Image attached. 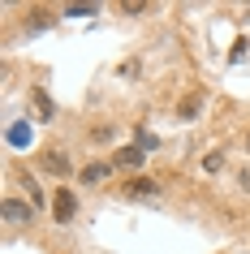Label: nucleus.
<instances>
[{
  "instance_id": "f257e3e1",
  "label": "nucleus",
  "mask_w": 250,
  "mask_h": 254,
  "mask_svg": "<svg viewBox=\"0 0 250 254\" xmlns=\"http://www.w3.org/2000/svg\"><path fill=\"white\" fill-rule=\"evenodd\" d=\"M39 168H43V173H52V177H61V181H65V177L74 173V160H69V155H65L61 147H43V151H39Z\"/></svg>"
},
{
  "instance_id": "f03ea898",
  "label": "nucleus",
  "mask_w": 250,
  "mask_h": 254,
  "mask_svg": "<svg viewBox=\"0 0 250 254\" xmlns=\"http://www.w3.org/2000/svg\"><path fill=\"white\" fill-rule=\"evenodd\" d=\"M0 220L4 224H30L35 220V202H22V198H0Z\"/></svg>"
},
{
  "instance_id": "7ed1b4c3",
  "label": "nucleus",
  "mask_w": 250,
  "mask_h": 254,
  "mask_svg": "<svg viewBox=\"0 0 250 254\" xmlns=\"http://www.w3.org/2000/svg\"><path fill=\"white\" fill-rule=\"evenodd\" d=\"M74 215H78V198H74V190L61 186V190L52 194V220H56V224H69Z\"/></svg>"
},
{
  "instance_id": "20e7f679",
  "label": "nucleus",
  "mask_w": 250,
  "mask_h": 254,
  "mask_svg": "<svg viewBox=\"0 0 250 254\" xmlns=\"http://www.w3.org/2000/svg\"><path fill=\"white\" fill-rule=\"evenodd\" d=\"M112 168H117L112 160H95V164H86V168H82V186H104L108 177H112Z\"/></svg>"
},
{
  "instance_id": "39448f33",
  "label": "nucleus",
  "mask_w": 250,
  "mask_h": 254,
  "mask_svg": "<svg viewBox=\"0 0 250 254\" xmlns=\"http://www.w3.org/2000/svg\"><path fill=\"white\" fill-rule=\"evenodd\" d=\"M121 190H125L130 198H156V194H160V186L151 181V177H130V181H125Z\"/></svg>"
},
{
  "instance_id": "423d86ee",
  "label": "nucleus",
  "mask_w": 250,
  "mask_h": 254,
  "mask_svg": "<svg viewBox=\"0 0 250 254\" xmlns=\"http://www.w3.org/2000/svg\"><path fill=\"white\" fill-rule=\"evenodd\" d=\"M112 164H117V168H143L147 155H143V147H121L117 155H112Z\"/></svg>"
},
{
  "instance_id": "0eeeda50",
  "label": "nucleus",
  "mask_w": 250,
  "mask_h": 254,
  "mask_svg": "<svg viewBox=\"0 0 250 254\" xmlns=\"http://www.w3.org/2000/svg\"><path fill=\"white\" fill-rule=\"evenodd\" d=\"M117 9H121V13H125V17H134V13H147L151 4H147V0H121Z\"/></svg>"
},
{
  "instance_id": "6e6552de",
  "label": "nucleus",
  "mask_w": 250,
  "mask_h": 254,
  "mask_svg": "<svg viewBox=\"0 0 250 254\" xmlns=\"http://www.w3.org/2000/svg\"><path fill=\"white\" fill-rule=\"evenodd\" d=\"M35 112H39L43 121L52 117V99H48V95H43V91H35Z\"/></svg>"
},
{
  "instance_id": "1a4fd4ad",
  "label": "nucleus",
  "mask_w": 250,
  "mask_h": 254,
  "mask_svg": "<svg viewBox=\"0 0 250 254\" xmlns=\"http://www.w3.org/2000/svg\"><path fill=\"white\" fill-rule=\"evenodd\" d=\"M86 13H95V4H69L65 9V17H86Z\"/></svg>"
},
{
  "instance_id": "9d476101",
  "label": "nucleus",
  "mask_w": 250,
  "mask_h": 254,
  "mask_svg": "<svg viewBox=\"0 0 250 254\" xmlns=\"http://www.w3.org/2000/svg\"><path fill=\"white\" fill-rule=\"evenodd\" d=\"M91 138H95V142H108V138H112V125H95Z\"/></svg>"
},
{
  "instance_id": "9b49d317",
  "label": "nucleus",
  "mask_w": 250,
  "mask_h": 254,
  "mask_svg": "<svg viewBox=\"0 0 250 254\" xmlns=\"http://www.w3.org/2000/svg\"><path fill=\"white\" fill-rule=\"evenodd\" d=\"M194 112H198V95H190V99L181 104V117H194Z\"/></svg>"
},
{
  "instance_id": "f8f14e48",
  "label": "nucleus",
  "mask_w": 250,
  "mask_h": 254,
  "mask_svg": "<svg viewBox=\"0 0 250 254\" xmlns=\"http://www.w3.org/2000/svg\"><path fill=\"white\" fill-rule=\"evenodd\" d=\"M203 168H207V173H220V168H224V155H207V164H203Z\"/></svg>"
},
{
  "instance_id": "ddd939ff",
  "label": "nucleus",
  "mask_w": 250,
  "mask_h": 254,
  "mask_svg": "<svg viewBox=\"0 0 250 254\" xmlns=\"http://www.w3.org/2000/svg\"><path fill=\"white\" fill-rule=\"evenodd\" d=\"M246 155H250V134H246Z\"/></svg>"
}]
</instances>
